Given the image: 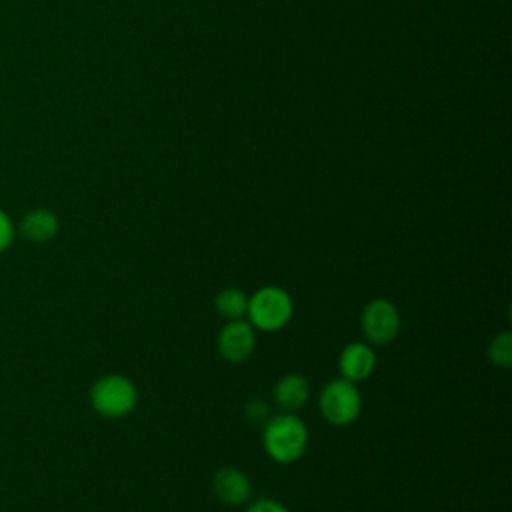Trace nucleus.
I'll return each instance as SVG.
<instances>
[{"label": "nucleus", "instance_id": "14", "mask_svg": "<svg viewBox=\"0 0 512 512\" xmlns=\"http://www.w3.org/2000/svg\"><path fill=\"white\" fill-rule=\"evenodd\" d=\"M244 416L248 418V422H252V424H262V426H264V422L270 418V408H268V404H266L264 400L252 398V400L244 406Z\"/></svg>", "mask_w": 512, "mask_h": 512}, {"label": "nucleus", "instance_id": "13", "mask_svg": "<svg viewBox=\"0 0 512 512\" xmlns=\"http://www.w3.org/2000/svg\"><path fill=\"white\" fill-rule=\"evenodd\" d=\"M16 240V222L10 218V214L0 208V254L8 252Z\"/></svg>", "mask_w": 512, "mask_h": 512}, {"label": "nucleus", "instance_id": "4", "mask_svg": "<svg viewBox=\"0 0 512 512\" xmlns=\"http://www.w3.org/2000/svg\"><path fill=\"white\" fill-rule=\"evenodd\" d=\"M318 410L332 426H348L356 422L362 412V394L358 384L342 376L330 380L320 392Z\"/></svg>", "mask_w": 512, "mask_h": 512}, {"label": "nucleus", "instance_id": "12", "mask_svg": "<svg viewBox=\"0 0 512 512\" xmlns=\"http://www.w3.org/2000/svg\"><path fill=\"white\" fill-rule=\"evenodd\" d=\"M486 354H488L490 364H494L498 368H510L512 366V334L506 330L496 334L490 340Z\"/></svg>", "mask_w": 512, "mask_h": 512}, {"label": "nucleus", "instance_id": "1", "mask_svg": "<svg viewBox=\"0 0 512 512\" xmlns=\"http://www.w3.org/2000/svg\"><path fill=\"white\" fill-rule=\"evenodd\" d=\"M308 426L296 412L270 416L262 428V446L276 464L298 462L308 448Z\"/></svg>", "mask_w": 512, "mask_h": 512}, {"label": "nucleus", "instance_id": "3", "mask_svg": "<svg viewBox=\"0 0 512 512\" xmlns=\"http://www.w3.org/2000/svg\"><path fill=\"white\" fill-rule=\"evenodd\" d=\"M294 314V302L288 290L282 286H262L252 296H248V322L254 330L276 332L282 330Z\"/></svg>", "mask_w": 512, "mask_h": 512}, {"label": "nucleus", "instance_id": "2", "mask_svg": "<svg viewBox=\"0 0 512 512\" xmlns=\"http://www.w3.org/2000/svg\"><path fill=\"white\" fill-rule=\"evenodd\" d=\"M90 406L104 418H124L138 404V388L124 374H104L90 386Z\"/></svg>", "mask_w": 512, "mask_h": 512}, {"label": "nucleus", "instance_id": "15", "mask_svg": "<svg viewBox=\"0 0 512 512\" xmlns=\"http://www.w3.org/2000/svg\"><path fill=\"white\" fill-rule=\"evenodd\" d=\"M244 512H290L280 500L274 498H258L246 506Z\"/></svg>", "mask_w": 512, "mask_h": 512}, {"label": "nucleus", "instance_id": "6", "mask_svg": "<svg viewBox=\"0 0 512 512\" xmlns=\"http://www.w3.org/2000/svg\"><path fill=\"white\" fill-rule=\"evenodd\" d=\"M216 348H218V354L230 364H240L248 360L256 348L254 326L244 318L228 320L218 332Z\"/></svg>", "mask_w": 512, "mask_h": 512}, {"label": "nucleus", "instance_id": "5", "mask_svg": "<svg viewBox=\"0 0 512 512\" xmlns=\"http://www.w3.org/2000/svg\"><path fill=\"white\" fill-rule=\"evenodd\" d=\"M400 310L388 298H372L360 314V328L368 344H390L400 332Z\"/></svg>", "mask_w": 512, "mask_h": 512}, {"label": "nucleus", "instance_id": "11", "mask_svg": "<svg viewBox=\"0 0 512 512\" xmlns=\"http://www.w3.org/2000/svg\"><path fill=\"white\" fill-rule=\"evenodd\" d=\"M214 308L224 320H240L248 310V294L242 288H222L214 298Z\"/></svg>", "mask_w": 512, "mask_h": 512}, {"label": "nucleus", "instance_id": "10", "mask_svg": "<svg viewBox=\"0 0 512 512\" xmlns=\"http://www.w3.org/2000/svg\"><path fill=\"white\" fill-rule=\"evenodd\" d=\"M272 398L282 412H296L310 398V382L304 374L288 372L276 380L272 388Z\"/></svg>", "mask_w": 512, "mask_h": 512}, {"label": "nucleus", "instance_id": "7", "mask_svg": "<svg viewBox=\"0 0 512 512\" xmlns=\"http://www.w3.org/2000/svg\"><path fill=\"white\" fill-rule=\"evenodd\" d=\"M212 494L226 506L246 504L252 494V484L248 476L234 466H222L212 476Z\"/></svg>", "mask_w": 512, "mask_h": 512}, {"label": "nucleus", "instance_id": "9", "mask_svg": "<svg viewBox=\"0 0 512 512\" xmlns=\"http://www.w3.org/2000/svg\"><path fill=\"white\" fill-rule=\"evenodd\" d=\"M60 230V220L50 208H32L16 224V234L32 244H44L56 238Z\"/></svg>", "mask_w": 512, "mask_h": 512}, {"label": "nucleus", "instance_id": "8", "mask_svg": "<svg viewBox=\"0 0 512 512\" xmlns=\"http://www.w3.org/2000/svg\"><path fill=\"white\" fill-rule=\"evenodd\" d=\"M376 368V352L368 342H350L338 356L340 376L358 384L366 380Z\"/></svg>", "mask_w": 512, "mask_h": 512}]
</instances>
